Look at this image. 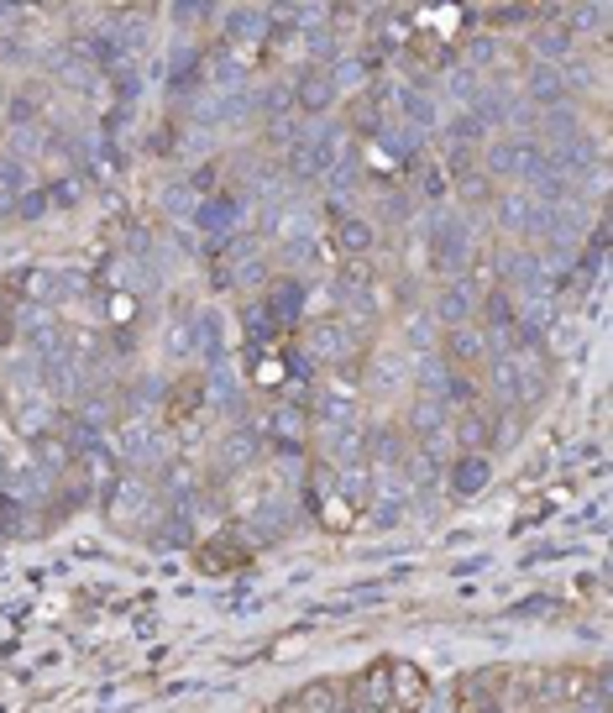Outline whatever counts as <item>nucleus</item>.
Masks as SVG:
<instances>
[{
	"label": "nucleus",
	"instance_id": "nucleus-7",
	"mask_svg": "<svg viewBox=\"0 0 613 713\" xmlns=\"http://www.w3.org/2000/svg\"><path fill=\"white\" fill-rule=\"evenodd\" d=\"M258 304L267 310V321H273L278 336H293V330L304 326V310H310V284H299L289 273H273L267 289L258 295Z\"/></svg>",
	"mask_w": 613,
	"mask_h": 713
},
{
	"label": "nucleus",
	"instance_id": "nucleus-43",
	"mask_svg": "<svg viewBox=\"0 0 613 713\" xmlns=\"http://www.w3.org/2000/svg\"><path fill=\"white\" fill-rule=\"evenodd\" d=\"M32 509L22 504V499H11V493H0V535L5 540H22V535L32 530V520H27Z\"/></svg>",
	"mask_w": 613,
	"mask_h": 713
},
{
	"label": "nucleus",
	"instance_id": "nucleus-33",
	"mask_svg": "<svg viewBox=\"0 0 613 713\" xmlns=\"http://www.w3.org/2000/svg\"><path fill=\"white\" fill-rule=\"evenodd\" d=\"M32 467H37V473H48L53 483H63V477L74 473V446L63 441L59 425H53V430H42V436L32 441Z\"/></svg>",
	"mask_w": 613,
	"mask_h": 713
},
{
	"label": "nucleus",
	"instance_id": "nucleus-2",
	"mask_svg": "<svg viewBox=\"0 0 613 713\" xmlns=\"http://www.w3.org/2000/svg\"><path fill=\"white\" fill-rule=\"evenodd\" d=\"M420 237H425V267H430L436 284L462 278V267L477 252L472 215H462V210H430V215H420Z\"/></svg>",
	"mask_w": 613,
	"mask_h": 713
},
{
	"label": "nucleus",
	"instance_id": "nucleus-20",
	"mask_svg": "<svg viewBox=\"0 0 613 713\" xmlns=\"http://www.w3.org/2000/svg\"><path fill=\"white\" fill-rule=\"evenodd\" d=\"M232 356V321L221 304H195V362H226Z\"/></svg>",
	"mask_w": 613,
	"mask_h": 713
},
{
	"label": "nucleus",
	"instance_id": "nucleus-49",
	"mask_svg": "<svg viewBox=\"0 0 613 713\" xmlns=\"http://www.w3.org/2000/svg\"><path fill=\"white\" fill-rule=\"evenodd\" d=\"M258 384H263V388H278V384H284V356H267L263 352V362H258Z\"/></svg>",
	"mask_w": 613,
	"mask_h": 713
},
{
	"label": "nucleus",
	"instance_id": "nucleus-12",
	"mask_svg": "<svg viewBox=\"0 0 613 713\" xmlns=\"http://www.w3.org/2000/svg\"><path fill=\"white\" fill-rule=\"evenodd\" d=\"M362 384V399H399L409 393V356L399 347H378V352H367V378H356Z\"/></svg>",
	"mask_w": 613,
	"mask_h": 713
},
{
	"label": "nucleus",
	"instance_id": "nucleus-10",
	"mask_svg": "<svg viewBox=\"0 0 613 713\" xmlns=\"http://www.w3.org/2000/svg\"><path fill=\"white\" fill-rule=\"evenodd\" d=\"M498 430H503V410H483V399L467 410H451V446L456 451L498 456Z\"/></svg>",
	"mask_w": 613,
	"mask_h": 713
},
{
	"label": "nucleus",
	"instance_id": "nucleus-42",
	"mask_svg": "<svg viewBox=\"0 0 613 713\" xmlns=\"http://www.w3.org/2000/svg\"><path fill=\"white\" fill-rule=\"evenodd\" d=\"M48 189V210H79L85 200V174H59L53 184H42Z\"/></svg>",
	"mask_w": 613,
	"mask_h": 713
},
{
	"label": "nucleus",
	"instance_id": "nucleus-28",
	"mask_svg": "<svg viewBox=\"0 0 613 713\" xmlns=\"http://www.w3.org/2000/svg\"><path fill=\"white\" fill-rule=\"evenodd\" d=\"M221 48H258V42H267V11L263 5H232V11H221Z\"/></svg>",
	"mask_w": 613,
	"mask_h": 713
},
{
	"label": "nucleus",
	"instance_id": "nucleus-4",
	"mask_svg": "<svg viewBox=\"0 0 613 713\" xmlns=\"http://www.w3.org/2000/svg\"><path fill=\"white\" fill-rule=\"evenodd\" d=\"M111 462H121V473H158L168 462V436L158 420H116L111 425Z\"/></svg>",
	"mask_w": 613,
	"mask_h": 713
},
{
	"label": "nucleus",
	"instance_id": "nucleus-9",
	"mask_svg": "<svg viewBox=\"0 0 613 713\" xmlns=\"http://www.w3.org/2000/svg\"><path fill=\"white\" fill-rule=\"evenodd\" d=\"M247 200L236 195V189H215V195H204L195 215H189V232H200L204 241H226L241 232V215H247Z\"/></svg>",
	"mask_w": 613,
	"mask_h": 713
},
{
	"label": "nucleus",
	"instance_id": "nucleus-26",
	"mask_svg": "<svg viewBox=\"0 0 613 713\" xmlns=\"http://www.w3.org/2000/svg\"><path fill=\"white\" fill-rule=\"evenodd\" d=\"M440 356L456 367V373H477L483 362H488V336L472 326H451V330H440Z\"/></svg>",
	"mask_w": 613,
	"mask_h": 713
},
{
	"label": "nucleus",
	"instance_id": "nucleus-22",
	"mask_svg": "<svg viewBox=\"0 0 613 713\" xmlns=\"http://www.w3.org/2000/svg\"><path fill=\"white\" fill-rule=\"evenodd\" d=\"M514 373H520V415L535 410V404H546V393L555 384L551 356L540 352V347H514Z\"/></svg>",
	"mask_w": 613,
	"mask_h": 713
},
{
	"label": "nucleus",
	"instance_id": "nucleus-35",
	"mask_svg": "<svg viewBox=\"0 0 613 713\" xmlns=\"http://www.w3.org/2000/svg\"><path fill=\"white\" fill-rule=\"evenodd\" d=\"M525 42H529V63H555V68L572 59V53H583V42L566 27H529Z\"/></svg>",
	"mask_w": 613,
	"mask_h": 713
},
{
	"label": "nucleus",
	"instance_id": "nucleus-18",
	"mask_svg": "<svg viewBox=\"0 0 613 713\" xmlns=\"http://www.w3.org/2000/svg\"><path fill=\"white\" fill-rule=\"evenodd\" d=\"M592 677H598V666L587 672V666H551L540 687H535V698L546 703V709H583L587 692H592Z\"/></svg>",
	"mask_w": 613,
	"mask_h": 713
},
{
	"label": "nucleus",
	"instance_id": "nucleus-25",
	"mask_svg": "<svg viewBox=\"0 0 613 713\" xmlns=\"http://www.w3.org/2000/svg\"><path fill=\"white\" fill-rule=\"evenodd\" d=\"M425 310L436 315L440 330H451V326H467L472 315H477V299H472V289L462 278H446V284L430 289V304H425Z\"/></svg>",
	"mask_w": 613,
	"mask_h": 713
},
{
	"label": "nucleus",
	"instance_id": "nucleus-27",
	"mask_svg": "<svg viewBox=\"0 0 613 713\" xmlns=\"http://www.w3.org/2000/svg\"><path fill=\"white\" fill-rule=\"evenodd\" d=\"M293 525H299V514L284 493H267L258 504H247V530L258 540H284V535H293Z\"/></svg>",
	"mask_w": 613,
	"mask_h": 713
},
{
	"label": "nucleus",
	"instance_id": "nucleus-40",
	"mask_svg": "<svg viewBox=\"0 0 613 713\" xmlns=\"http://www.w3.org/2000/svg\"><path fill=\"white\" fill-rule=\"evenodd\" d=\"M152 205H158V215H163V221L184 226V221L195 215V205H200V195L189 189V178H168V184L158 189V200H152Z\"/></svg>",
	"mask_w": 613,
	"mask_h": 713
},
{
	"label": "nucleus",
	"instance_id": "nucleus-1",
	"mask_svg": "<svg viewBox=\"0 0 613 713\" xmlns=\"http://www.w3.org/2000/svg\"><path fill=\"white\" fill-rule=\"evenodd\" d=\"M204 273H210V289H215V295L258 299L267 289V278H273V252H267L252 232H247V237L210 241V252H204Z\"/></svg>",
	"mask_w": 613,
	"mask_h": 713
},
{
	"label": "nucleus",
	"instance_id": "nucleus-29",
	"mask_svg": "<svg viewBox=\"0 0 613 713\" xmlns=\"http://www.w3.org/2000/svg\"><path fill=\"white\" fill-rule=\"evenodd\" d=\"M399 352L404 356H425V352H440V326L436 315L425 304H409L404 321H399Z\"/></svg>",
	"mask_w": 613,
	"mask_h": 713
},
{
	"label": "nucleus",
	"instance_id": "nucleus-46",
	"mask_svg": "<svg viewBox=\"0 0 613 713\" xmlns=\"http://www.w3.org/2000/svg\"><path fill=\"white\" fill-rule=\"evenodd\" d=\"M293 709H304V713H336V687L330 683H310L299 698H293Z\"/></svg>",
	"mask_w": 613,
	"mask_h": 713
},
{
	"label": "nucleus",
	"instance_id": "nucleus-5",
	"mask_svg": "<svg viewBox=\"0 0 613 713\" xmlns=\"http://www.w3.org/2000/svg\"><path fill=\"white\" fill-rule=\"evenodd\" d=\"M488 215H493L498 232L509 241H520V247H540L546 232H551V205H540V200L525 195V189H498Z\"/></svg>",
	"mask_w": 613,
	"mask_h": 713
},
{
	"label": "nucleus",
	"instance_id": "nucleus-45",
	"mask_svg": "<svg viewBox=\"0 0 613 713\" xmlns=\"http://www.w3.org/2000/svg\"><path fill=\"white\" fill-rule=\"evenodd\" d=\"M11 215H16V221H48V215H53V210H48V189H42V184H32L27 195H16V205H11Z\"/></svg>",
	"mask_w": 613,
	"mask_h": 713
},
{
	"label": "nucleus",
	"instance_id": "nucleus-6",
	"mask_svg": "<svg viewBox=\"0 0 613 713\" xmlns=\"http://www.w3.org/2000/svg\"><path fill=\"white\" fill-rule=\"evenodd\" d=\"M362 347H367V336L351 326V321H341V315H321V321L304 326V352L321 362V373L362 362Z\"/></svg>",
	"mask_w": 613,
	"mask_h": 713
},
{
	"label": "nucleus",
	"instance_id": "nucleus-51",
	"mask_svg": "<svg viewBox=\"0 0 613 713\" xmlns=\"http://www.w3.org/2000/svg\"><path fill=\"white\" fill-rule=\"evenodd\" d=\"M551 713H583V709H551Z\"/></svg>",
	"mask_w": 613,
	"mask_h": 713
},
{
	"label": "nucleus",
	"instance_id": "nucleus-15",
	"mask_svg": "<svg viewBox=\"0 0 613 713\" xmlns=\"http://www.w3.org/2000/svg\"><path fill=\"white\" fill-rule=\"evenodd\" d=\"M330 252H336L341 263L373 258V252H378V221H373V215H356V210L330 215Z\"/></svg>",
	"mask_w": 613,
	"mask_h": 713
},
{
	"label": "nucleus",
	"instance_id": "nucleus-39",
	"mask_svg": "<svg viewBox=\"0 0 613 713\" xmlns=\"http://www.w3.org/2000/svg\"><path fill=\"white\" fill-rule=\"evenodd\" d=\"M330 79H336L341 100L347 95H367L373 89V63H367V53H341V59L330 63Z\"/></svg>",
	"mask_w": 613,
	"mask_h": 713
},
{
	"label": "nucleus",
	"instance_id": "nucleus-36",
	"mask_svg": "<svg viewBox=\"0 0 613 713\" xmlns=\"http://www.w3.org/2000/svg\"><path fill=\"white\" fill-rule=\"evenodd\" d=\"M446 384H451V362L440 352H425V356H409V388L425 393V399H440L446 404Z\"/></svg>",
	"mask_w": 613,
	"mask_h": 713
},
{
	"label": "nucleus",
	"instance_id": "nucleus-32",
	"mask_svg": "<svg viewBox=\"0 0 613 713\" xmlns=\"http://www.w3.org/2000/svg\"><path fill=\"white\" fill-rule=\"evenodd\" d=\"M195 562H200V572H204V577H221V572H236V566L247 562V540H241V535H236V530L210 535V540H204V546H200V556H195Z\"/></svg>",
	"mask_w": 613,
	"mask_h": 713
},
{
	"label": "nucleus",
	"instance_id": "nucleus-37",
	"mask_svg": "<svg viewBox=\"0 0 613 713\" xmlns=\"http://www.w3.org/2000/svg\"><path fill=\"white\" fill-rule=\"evenodd\" d=\"M11 126H48V89H16L11 100H5V132Z\"/></svg>",
	"mask_w": 613,
	"mask_h": 713
},
{
	"label": "nucleus",
	"instance_id": "nucleus-11",
	"mask_svg": "<svg viewBox=\"0 0 613 713\" xmlns=\"http://www.w3.org/2000/svg\"><path fill=\"white\" fill-rule=\"evenodd\" d=\"M200 384H204V410H215L221 420L241 425V415H247V388H241V373H236L232 356L200 367Z\"/></svg>",
	"mask_w": 613,
	"mask_h": 713
},
{
	"label": "nucleus",
	"instance_id": "nucleus-14",
	"mask_svg": "<svg viewBox=\"0 0 613 713\" xmlns=\"http://www.w3.org/2000/svg\"><path fill=\"white\" fill-rule=\"evenodd\" d=\"M289 95H293V116H304V121H325L336 105H341L330 68H315V63L299 68V79L289 85Z\"/></svg>",
	"mask_w": 613,
	"mask_h": 713
},
{
	"label": "nucleus",
	"instance_id": "nucleus-41",
	"mask_svg": "<svg viewBox=\"0 0 613 713\" xmlns=\"http://www.w3.org/2000/svg\"><path fill=\"white\" fill-rule=\"evenodd\" d=\"M509 614H514V620H546V624H555V620H566L572 609H566V603H561L555 593H529V598H520Z\"/></svg>",
	"mask_w": 613,
	"mask_h": 713
},
{
	"label": "nucleus",
	"instance_id": "nucleus-48",
	"mask_svg": "<svg viewBox=\"0 0 613 713\" xmlns=\"http://www.w3.org/2000/svg\"><path fill=\"white\" fill-rule=\"evenodd\" d=\"M174 22L178 27H204V22H215V11L210 5H174Z\"/></svg>",
	"mask_w": 613,
	"mask_h": 713
},
{
	"label": "nucleus",
	"instance_id": "nucleus-16",
	"mask_svg": "<svg viewBox=\"0 0 613 713\" xmlns=\"http://www.w3.org/2000/svg\"><path fill=\"white\" fill-rule=\"evenodd\" d=\"M16 289H22V304H42V310H53V304H63V299L79 289V278L63 273V267H53V263H32V267L16 273Z\"/></svg>",
	"mask_w": 613,
	"mask_h": 713
},
{
	"label": "nucleus",
	"instance_id": "nucleus-31",
	"mask_svg": "<svg viewBox=\"0 0 613 713\" xmlns=\"http://www.w3.org/2000/svg\"><path fill=\"white\" fill-rule=\"evenodd\" d=\"M436 100L440 111L451 105V111H472V100L483 95V74H472V68H462V63H451V68H440L436 74Z\"/></svg>",
	"mask_w": 613,
	"mask_h": 713
},
{
	"label": "nucleus",
	"instance_id": "nucleus-21",
	"mask_svg": "<svg viewBox=\"0 0 613 713\" xmlns=\"http://www.w3.org/2000/svg\"><path fill=\"white\" fill-rule=\"evenodd\" d=\"M204 410V384L200 373H184L163 388V410H158V425H174V430H189Z\"/></svg>",
	"mask_w": 613,
	"mask_h": 713
},
{
	"label": "nucleus",
	"instance_id": "nucleus-23",
	"mask_svg": "<svg viewBox=\"0 0 613 713\" xmlns=\"http://www.w3.org/2000/svg\"><path fill=\"white\" fill-rule=\"evenodd\" d=\"M267 441L278 446V451H289V456H304V436H310V410L304 404H293V399H284V404H273L263 420Z\"/></svg>",
	"mask_w": 613,
	"mask_h": 713
},
{
	"label": "nucleus",
	"instance_id": "nucleus-19",
	"mask_svg": "<svg viewBox=\"0 0 613 713\" xmlns=\"http://www.w3.org/2000/svg\"><path fill=\"white\" fill-rule=\"evenodd\" d=\"M158 356L174 362V367H189V362H195V299H178L174 310L163 315V326H158Z\"/></svg>",
	"mask_w": 613,
	"mask_h": 713
},
{
	"label": "nucleus",
	"instance_id": "nucleus-24",
	"mask_svg": "<svg viewBox=\"0 0 613 713\" xmlns=\"http://www.w3.org/2000/svg\"><path fill=\"white\" fill-rule=\"evenodd\" d=\"M488 483H493V456L456 451V456L446 462V493H451V499H477V493H488Z\"/></svg>",
	"mask_w": 613,
	"mask_h": 713
},
{
	"label": "nucleus",
	"instance_id": "nucleus-13",
	"mask_svg": "<svg viewBox=\"0 0 613 713\" xmlns=\"http://www.w3.org/2000/svg\"><path fill=\"white\" fill-rule=\"evenodd\" d=\"M310 430H315V446H321L330 473L367 462V420H362V425H310Z\"/></svg>",
	"mask_w": 613,
	"mask_h": 713
},
{
	"label": "nucleus",
	"instance_id": "nucleus-17",
	"mask_svg": "<svg viewBox=\"0 0 613 713\" xmlns=\"http://www.w3.org/2000/svg\"><path fill=\"white\" fill-rule=\"evenodd\" d=\"M258 451H263V430L252 425V420H241V425H226L221 430V441H215V473H252L258 467Z\"/></svg>",
	"mask_w": 613,
	"mask_h": 713
},
{
	"label": "nucleus",
	"instance_id": "nucleus-38",
	"mask_svg": "<svg viewBox=\"0 0 613 713\" xmlns=\"http://www.w3.org/2000/svg\"><path fill=\"white\" fill-rule=\"evenodd\" d=\"M493 132L483 126V121L472 116V111H451V116L440 121V142L446 148H472V152H483V142H488Z\"/></svg>",
	"mask_w": 613,
	"mask_h": 713
},
{
	"label": "nucleus",
	"instance_id": "nucleus-30",
	"mask_svg": "<svg viewBox=\"0 0 613 713\" xmlns=\"http://www.w3.org/2000/svg\"><path fill=\"white\" fill-rule=\"evenodd\" d=\"M587 347V326H583V315H555L551 326H546V336H540V352L551 356V362H572V356H583Z\"/></svg>",
	"mask_w": 613,
	"mask_h": 713
},
{
	"label": "nucleus",
	"instance_id": "nucleus-34",
	"mask_svg": "<svg viewBox=\"0 0 613 713\" xmlns=\"http://www.w3.org/2000/svg\"><path fill=\"white\" fill-rule=\"evenodd\" d=\"M493 195H498V184L483 174V168H467V174L451 178V200H456L462 215H488V210H493Z\"/></svg>",
	"mask_w": 613,
	"mask_h": 713
},
{
	"label": "nucleus",
	"instance_id": "nucleus-50",
	"mask_svg": "<svg viewBox=\"0 0 613 713\" xmlns=\"http://www.w3.org/2000/svg\"><path fill=\"white\" fill-rule=\"evenodd\" d=\"M561 556H572V546H540V551H529V556H525V566H535V562H561Z\"/></svg>",
	"mask_w": 613,
	"mask_h": 713
},
{
	"label": "nucleus",
	"instance_id": "nucleus-3",
	"mask_svg": "<svg viewBox=\"0 0 613 713\" xmlns=\"http://www.w3.org/2000/svg\"><path fill=\"white\" fill-rule=\"evenodd\" d=\"M100 504H105V520L126 535H142L152 520H158V488H152V477L147 473H111L105 477V488H100Z\"/></svg>",
	"mask_w": 613,
	"mask_h": 713
},
{
	"label": "nucleus",
	"instance_id": "nucleus-44",
	"mask_svg": "<svg viewBox=\"0 0 613 713\" xmlns=\"http://www.w3.org/2000/svg\"><path fill=\"white\" fill-rule=\"evenodd\" d=\"M32 189V168L27 163H16V158H0V195L16 205V195H27Z\"/></svg>",
	"mask_w": 613,
	"mask_h": 713
},
{
	"label": "nucleus",
	"instance_id": "nucleus-8",
	"mask_svg": "<svg viewBox=\"0 0 613 713\" xmlns=\"http://www.w3.org/2000/svg\"><path fill=\"white\" fill-rule=\"evenodd\" d=\"M414 504V493H409V483L399 477V467H373V493H367V525L373 530H393L399 520L409 514Z\"/></svg>",
	"mask_w": 613,
	"mask_h": 713
},
{
	"label": "nucleus",
	"instance_id": "nucleus-47",
	"mask_svg": "<svg viewBox=\"0 0 613 713\" xmlns=\"http://www.w3.org/2000/svg\"><path fill=\"white\" fill-rule=\"evenodd\" d=\"M388 677L399 683V703H420V698H425V683L414 677V666H393Z\"/></svg>",
	"mask_w": 613,
	"mask_h": 713
}]
</instances>
